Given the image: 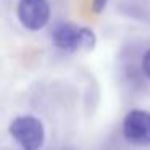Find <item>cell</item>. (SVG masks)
<instances>
[{"label":"cell","instance_id":"obj_1","mask_svg":"<svg viewBox=\"0 0 150 150\" xmlns=\"http://www.w3.org/2000/svg\"><path fill=\"white\" fill-rule=\"evenodd\" d=\"M52 40L58 49L66 52L76 50H92L97 44L94 31L84 26H76L71 23H60L52 31Z\"/></svg>","mask_w":150,"mask_h":150},{"label":"cell","instance_id":"obj_2","mask_svg":"<svg viewBox=\"0 0 150 150\" xmlns=\"http://www.w3.org/2000/svg\"><path fill=\"white\" fill-rule=\"evenodd\" d=\"M10 136L23 150H39L45 140V129L40 120L31 115L16 116L8 126Z\"/></svg>","mask_w":150,"mask_h":150},{"label":"cell","instance_id":"obj_3","mask_svg":"<svg viewBox=\"0 0 150 150\" xmlns=\"http://www.w3.org/2000/svg\"><path fill=\"white\" fill-rule=\"evenodd\" d=\"M18 20L26 29L39 31L50 20V5L47 0H20Z\"/></svg>","mask_w":150,"mask_h":150},{"label":"cell","instance_id":"obj_4","mask_svg":"<svg viewBox=\"0 0 150 150\" xmlns=\"http://www.w3.org/2000/svg\"><path fill=\"white\" fill-rule=\"evenodd\" d=\"M123 134L129 142L137 145L150 144V113L144 110H132L124 116Z\"/></svg>","mask_w":150,"mask_h":150},{"label":"cell","instance_id":"obj_5","mask_svg":"<svg viewBox=\"0 0 150 150\" xmlns=\"http://www.w3.org/2000/svg\"><path fill=\"white\" fill-rule=\"evenodd\" d=\"M142 71L147 78H150V49L144 53V58H142Z\"/></svg>","mask_w":150,"mask_h":150},{"label":"cell","instance_id":"obj_6","mask_svg":"<svg viewBox=\"0 0 150 150\" xmlns=\"http://www.w3.org/2000/svg\"><path fill=\"white\" fill-rule=\"evenodd\" d=\"M107 4H108V0H92V10L95 13H100V11L105 10Z\"/></svg>","mask_w":150,"mask_h":150}]
</instances>
